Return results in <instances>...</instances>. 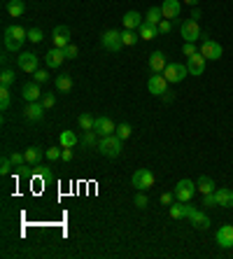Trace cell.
I'll return each instance as SVG.
<instances>
[{"instance_id":"9a60e30c","label":"cell","mask_w":233,"mask_h":259,"mask_svg":"<svg viewBox=\"0 0 233 259\" xmlns=\"http://www.w3.org/2000/svg\"><path fill=\"white\" fill-rule=\"evenodd\" d=\"M93 131H96L100 138L103 135H112L116 131V126H115V122L110 119V117H96V124H93Z\"/></svg>"},{"instance_id":"44dd1931","label":"cell","mask_w":233,"mask_h":259,"mask_svg":"<svg viewBox=\"0 0 233 259\" xmlns=\"http://www.w3.org/2000/svg\"><path fill=\"white\" fill-rule=\"evenodd\" d=\"M121 21H124V28H128V30H136V28L142 26V17H140V12H126Z\"/></svg>"},{"instance_id":"d6a6232c","label":"cell","mask_w":233,"mask_h":259,"mask_svg":"<svg viewBox=\"0 0 233 259\" xmlns=\"http://www.w3.org/2000/svg\"><path fill=\"white\" fill-rule=\"evenodd\" d=\"M185 215H186V203L177 201L170 206V217H173V220H180V217H185Z\"/></svg>"},{"instance_id":"ba28073f","label":"cell","mask_w":233,"mask_h":259,"mask_svg":"<svg viewBox=\"0 0 233 259\" xmlns=\"http://www.w3.org/2000/svg\"><path fill=\"white\" fill-rule=\"evenodd\" d=\"M168 79H165L163 75H152L149 79H147V89H149V94H154V96H163V94H168Z\"/></svg>"},{"instance_id":"60d3db41","label":"cell","mask_w":233,"mask_h":259,"mask_svg":"<svg viewBox=\"0 0 233 259\" xmlns=\"http://www.w3.org/2000/svg\"><path fill=\"white\" fill-rule=\"evenodd\" d=\"M12 166H14V163H12L10 156H2V163H0V173H2V175H10Z\"/></svg>"},{"instance_id":"5b68a950","label":"cell","mask_w":233,"mask_h":259,"mask_svg":"<svg viewBox=\"0 0 233 259\" xmlns=\"http://www.w3.org/2000/svg\"><path fill=\"white\" fill-rule=\"evenodd\" d=\"M180 35L185 38V42H198L201 40V26L196 19H186L180 24Z\"/></svg>"},{"instance_id":"3957f363","label":"cell","mask_w":233,"mask_h":259,"mask_svg":"<svg viewBox=\"0 0 233 259\" xmlns=\"http://www.w3.org/2000/svg\"><path fill=\"white\" fill-rule=\"evenodd\" d=\"M131 184L136 187L138 192H147L154 187V173L147 171V168H138L133 175H131Z\"/></svg>"},{"instance_id":"836d02e7","label":"cell","mask_w":233,"mask_h":259,"mask_svg":"<svg viewBox=\"0 0 233 259\" xmlns=\"http://www.w3.org/2000/svg\"><path fill=\"white\" fill-rule=\"evenodd\" d=\"M79 140H82L84 147H93V145H98V133H96V131H84Z\"/></svg>"},{"instance_id":"b9f144b4","label":"cell","mask_w":233,"mask_h":259,"mask_svg":"<svg viewBox=\"0 0 233 259\" xmlns=\"http://www.w3.org/2000/svg\"><path fill=\"white\" fill-rule=\"evenodd\" d=\"M63 52H66V58H70V61L79 56V49H77V45H72V42H70V45H68L66 49H63Z\"/></svg>"},{"instance_id":"8992f818","label":"cell","mask_w":233,"mask_h":259,"mask_svg":"<svg viewBox=\"0 0 233 259\" xmlns=\"http://www.w3.org/2000/svg\"><path fill=\"white\" fill-rule=\"evenodd\" d=\"M201 54H203L208 61H219L224 54V49L219 42H214L212 38H203V45H201Z\"/></svg>"},{"instance_id":"cb8c5ba5","label":"cell","mask_w":233,"mask_h":259,"mask_svg":"<svg viewBox=\"0 0 233 259\" xmlns=\"http://www.w3.org/2000/svg\"><path fill=\"white\" fill-rule=\"evenodd\" d=\"M189 220H191V224H194L196 229H210V217L203 210H196Z\"/></svg>"},{"instance_id":"f546056e","label":"cell","mask_w":233,"mask_h":259,"mask_svg":"<svg viewBox=\"0 0 233 259\" xmlns=\"http://www.w3.org/2000/svg\"><path fill=\"white\" fill-rule=\"evenodd\" d=\"M138 40H140V35H136V30H128V28L121 30V42H124L126 47H133V45H138Z\"/></svg>"},{"instance_id":"d590c367","label":"cell","mask_w":233,"mask_h":259,"mask_svg":"<svg viewBox=\"0 0 233 259\" xmlns=\"http://www.w3.org/2000/svg\"><path fill=\"white\" fill-rule=\"evenodd\" d=\"M49 79V73L47 70H42V68H38L35 73H33V82H38V84H45Z\"/></svg>"},{"instance_id":"30bf717a","label":"cell","mask_w":233,"mask_h":259,"mask_svg":"<svg viewBox=\"0 0 233 259\" xmlns=\"http://www.w3.org/2000/svg\"><path fill=\"white\" fill-rule=\"evenodd\" d=\"M51 45L58 49H66L70 45V28L68 26H56L51 30Z\"/></svg>"},{"instance_id":"277c9868","label":"cell","mask_w":233,"mask_h":259,"mask_svg":"<svg viewBox=\"0 0 233 259\" xmlns=\"http://www.w3.org/2000/svg\"><path fill=\"white\" fill-rule=\"evenodd\" d=\"M196 192H198V189H196V182H191V180L182 178L180 182L175 184V192H173V194H175V199H177V201L189 203V201H191V199L196 196Z\"/></svg>"},{"instance_id":"7c38bea8","label":"cell","mask_w":233,"mask_h":259,"mask_svg":"<svg viewBox=\"0 0 233 259\" xmlns=\"http://www.w3.org/2000/svg\"><path fill=\"white\" fill-rule=\"evenodd\" d=\"M17 63H19V68L23 70V73H28V75H33V73L40 68V61H38V56H35L33 52H23Z\"/></svg>"},{"instance_id":"1f68e13d","label":"cell","mask_w":233,"mask_h":259,"mask_svg":"<svg viewBox=\"0 0 233 259\" xmlns=\"http://www.w3.org/2000/svg\"><path fill=\"white\" fill-rule=\"evenodd\" d=\"M72 84H75V82H72V77L70 75H58L56 77V89L58 91H70Z\"/></svg>"},{"instance_id":"e0dca14e","label":"cell","mask_w":233,"mask_h":259,"mask_svg":"<svg viewBox=\"0 0 233 259\" xmlns=\"http://www.w3.org/2000/svg\"><path fill=\"white\" fill-rule=\"evenodd\" d=\"M23 117H26L28 122H40V119L45 117V105H42L40 101H35V103H28V105H26V110H23Z\"/></svg>"},{"instance_id":"8fae6325","label":"cell","mask_w":233,"mask_h":259,"mask_svg":"<svg viewBox=\"0 0 233 259\" xmlns=\"http://www.w3.org/2000/svg\"><path fill=\"white\" fill-rule=\"evenodd\" d=\"M205 61H208V58H205L201 52H196L194 56L186 58V68H189V75H196V77L203 75V73H205Z\"/></svg>"},{"instance_id":"4dcf8cb0","label":"cell","mask_w":233,"mask_h":259,"mask_svg":"<svg viewBox=\"0 0 233 259\" xmlns=\"http://www.w3.org/2000/svg\"><path fill=\"white\" fill-rule=\"evenodd\" d=\"M10 103H12V96H10V86H0V110H10Z\"/></svg>"},{"instance_id":"7bdbcfd3","label":"cell","mask_w":233,"mask_h":259,"mask_svg":"<svg viewBox=\"0 0 233 259\" xmlns=\"http://www.w3.org/2000/svg\"><path fill=\"white\" fill-rule=\"evenodd\" d=\"M196 52H198V49H196V45H194V42H185V45H182V54H185L186 58H189V56H194Z\"/></svg>"},{"instance_id":"f5cc1de1","label":"cell","mask_w":233,"mask_h":259,"mask_svg":"<svg viewBox=\"0 0 233 259\" xmlns=\"http://www.w3.org/2000/svg\"><path fill=\"white\" fill-rule=\"evenodd\" d=\"M186 5H191V7H196V5H198V0H185Z\"/></svg>"},{"instance_id":"ee69618b","label":"cell","mask_w":233,"mask_h":259,"mask_svg":"<svg viewBox=\"0 0 233 259\" xmlns=\"http://www.w3.org/2000/svg\"><path fill=\"white\" fill-rule=\"evenodd\" d=\"M203 206H205V208H217V196H214V192L205 194V196H203Z\"/></svg>"},{"instance_id":"52a82bcc","label":"cell","mask_w":233,"mask_h":259,"mask_svg":"<svg viewBox=\"0 0 233 259\" xmlns=\"http://www.w3.org/2000/svg\"><path fill=\"white\" fill-rule=\"evenodd\" d=\"M189 75V68L182 66V63H168L163 70V77L170 82V84H175V82H182L185 77Z\"/></svg>"},{"instance_id":"74e56055","label":"cell","mask_w":233,"mask_h":259,"mask_svg":"<svg viewBox=\"0 0 233 259\" xmlns=\"http://www.w3.org/2000/svg\"><path fill=\"white\" fill-rule=\"evenodd\" d=\"M28 40L38 45V42H42V40H45V33H42L40 28H30V30H28Z\"/></svg>"},{"instance_id":"ffe728a7","label":"cell","mask_w":233,"mask_h":259,"mask_svg":"<svg viewBox=\"0 0 233 259\" xmlns=\"http://www.w3.org/2000/svg\"><path fill=\"white\" fill-rule=\"evenodd\" d=\"M214 196H217V206H222V208H233V189L219 187V189H214Z\"/></svg>"},{"instance_id":"bcb514c9","label":"cell","mask_w":233,"mask_h":259,"mask_svg":"<svg viewBox=\"0 0 233 259\" xmlns=\"http://www.w3.org/2000/svg\"><path fill=\"white\" fill-rule=\"evenodd\" d=\"M173 26H175V24L170 19H161V24H159V33H170Z\"/></svg>"},{"instance_id":"6da1fadb","label":"cell","mask_w":233,"mask_h":259,"mask_svg":"<svg viewBox=\"0 0 233 259\" xmlns=\"http://www.w3.org/2000/svg\"><path fill=\"white\" fill-rule=\"evenodd\" d=\"M28 40V30L21 28L19 24H14V26H7L5 28V35H2V45L7 52H19L21 45Z\"/></svg>"},{"instance_id":"f1b7e54d","label":"cell","mask_w":233,"mask_h":259,"mask_svg":"<svg viewBox=\"0 0 233 259\" xmlns=\"http://www.w3.org/2000/svg\"><path fill=\"white\" fill-rule=\"evenodd\" d=\"M161 19H163V12H161V7H152V10L147 12V17H145L147 24H154V26H159V24H161Z\"/></svg>"},{"instance_id":"d4e9b609","label":"cell","mask_w":233,"mask_h":259,"mask_svg":"<svg viewBox=\"0 0 233 259\" xmlns=\"http://www.w3.org/2000/svg\"><path fill=\"white\" fill-rule=\"evenodd\" d=\"M140 40H154L156 35H159V26H154V24H147V21H142V26H140Z\"/></svg>"},{"instance_id":"484cf974","label":"cell","mask_w":233,"mask_h":259,"mask_svg":"<svg viewBox=\"0 0 233 259\" xmlns=\"http://www.w3.org/2000/svg\"><path fill=\"white\" fill-rule=\"evenodd\" d=\"M77 140L79 138L75 131H61V135H58V145H61V147H75Z\"/></svg>"},{"instance_id":"603a6c76","label":"cell","mask_w":233,"mask_h":259,"mask_svg":"<svg viewBox=\"0 0 233 259\" xmlns=\"http://www.w3.org/2000/svg\"><path fill=\"white\" fill-rule=\"evenodd\" d=\"M5 10H7L10 17L17 19V17H21V14L26 12V5H23V0H7V2H5Z\"/></svg>"},{"instance_id":"4fadbf2b","label":"cell","mask_w":233,"mask_h":259,"mask_svg":"<svg viewBox=\"0 0 233 259\" xmlns=\"http://www.w3.org/2000/svg\"><path fill=\"white\" fill-rule=\"evenodd\" d=\"M161 12H163V19H180V12H182V2L180 0H163L161 5Z\"/></svg>"},{"instance_id":"816d5d0a","label":"cell","mask_w":233,"mask_h":259,"mask_svg":"<svg viewBox=\"0 0 233 259\" xmlns=\"http://www.w3.org/2000/svg\"><path fill=\"white\" fill-rule=\"evenodd\" d=\"M191 19H201V10H198V7H194V12H191Z\"/></svg>"},{"instance_id":"7dc6e473","label":"cell","mask_w":233,"mask_h":259,"mask_svg":"<svg viewBox=\"0 0 233 259\" xmlns=\"http://www.w3.org/2000/svg\"><path fill=\"white\" fill-rule=\"evenodd\" d=\"M136 206H138V208H147V206H149V199L145 196V192H140L136 196Z\"/></svg>"},{"instance_id":"4316f807","label":"cell","mask_w":233,"mask_h":259,"mask_svg":"<svg viewBox=\"0 0 233 259\" xmlns=\"http://www.w3.org/2000/svg\"><path fill=\"white\" fill-rule=\"evenodd\" d=\"M23 154H26V163H30V166L40 163V159H42V150H40V147H35V145H33V147H28Z\"/></svg>"},{"instance_id":"d6986e66","label":"cell","mask_w":233,"mask_h":259,"mask_svg":"<svg viewBox=\"0 0 233 259\" xmlns=\"http://www.w3.org/2000/svg\"><path fill=\"white\" fill-rule=\"evenodd\" d=\"M63 61H66V52H63V49H58V47H51L47 52V56H45L47 68H58Z\"/></svg>"},{"instance_id":"5bb4252c","label":"cell","mask_w":233,"mask_h":259,"mask_svg":"<svg viewBox=\"0 0 233 259\" xmlns=\"http://www.w3.org/2000/svg\"><path fill=\"white\" fill-rule=\"evenodd\" d=\"M21 96H23L26 103H35V101H42V89H40L38 82H28L21 89Z\"/></svg>"},{"instance_id":"8d00e7d4","label":"cell","mask_w":233,"mask_h":259,"mask_svg":"<svg viewBox=\"0 0 233 259\" xmlns=\"http://www.w3.org/2000/svg\"><path fill=\"white\" fill-rule=\"evenodd\" d=\"M61 154H63V147H49L47 152H45V156H47L49 161H56V159H61Z\"/></svg>"},{"instance_id":"681fc988","label":"cell","mask_w":233,"mask_h":259,"mask_svg":"<svg viewBox=\"0 0 233 259\" xmlns=\"http://www.w3.org/2000/svg\"><path fill=\"white\" fill-rule=\"evenodd\" d=\"M72 156H75V154H72V147H63L61 159H63V161H72Z\"/></svg>"},{"instance_id":"f35d334b","label":"cell","mask_w":233,"mask_h":259,"mask_svg":"<svg viewBox=\"0 0 233 259\" xmlns=\"http://www.w3.org/2000/svg\"><path fill=\"white\" fill-rule=\"evenodd\" d=\"M12 82H14V73H12V70H2V75H0V84L10 86Z\"/></svg>"},{"instance_id":"9c48e42d","label":"cell","mask_w":233,"mask_h":259,"mask_svg":"<svg viewBox=\"0 0 233 259\" xmlns=\"http://www.w3.org/2000/svg\"><path fill=\"white\" fill-rule=\"evenodd\" d=\"M100 42H103V47H105L107 52H119V49L124 47L121 33H119V30H105L103 38H100Z\"/></svg>"},{"instance_id":"2e32d148","label":"cell","mask_w":233,"mask_h":259,"mask_svg":"<svg viewBox=\"0 0 233 259\" xmlns=\"http://www.w3.org/2000/svg\"><path fill=\"white\" fill-rule=\"evenodd\" d=\"M217 243H219V248H233V224H224L219 227L217 231Z\"/></svg>"},{"instance_id":"7402d4cb","label":"cell","mask_w":233,"mask_h":259,"mask_svg":"<svg viewBox=\"0 0 233 259\" xmlns=\"http://www.w3.org/2000/svg\"><path fill=\"white\" fill-rule=\"evenodd\" d=\"M196 189H198V192L205 196V194H212L217 187H214V180H212V178H208V175H201V178L196 180Z\"/></svg>"},{"instance_id":"f6af8a7d","label":"cell","mask_w":233,"mask_h":259,"mask_svg":"<svg viewBox=\"0 0 233 259\" xmlns=\"http://www.w3.org/2000/svg\"><path fill=\"white\" fill-rule=\"evenodd\" d=\"M10 159H12V163H14V166H23V163H26V154L12 152V154H10Z\"/></svg>"},{"instance_id":"7a4b0ae2","label":"cell","mask_w":233,"mask_h":259,"mask_svg":"<svg viewBox=\"0 0 233 259\" xmlns=\"http://www.w3.org/2000/svg\"><path fill=\"white\" fill-rule=\"evenodd\" d=\"M121 138L116 133H112V135H103L100 140H98V152L103 154V156H107V159H116L119 154H121Z\"/></svg>"},{"instance_id":"c3c4849f","label":"cell","mask_w":233,"mask_h":259,"mask_svg":"<svg viewBox=\"0 0 233 259\" xmlns=\"http://www.w3.org/2000/svg\"><path fill=\"white\" fill-rule=\"evenodd\" d=\"M173 201H175V194H168V192L161 194V203L163 206H173Z\"/></svg>"},{"instance_id":"f907efd6","label":"cell","mask_w":233,"mask_h":259,"mask_svg":"<svg viewBox=\"0 0 233 259\" xmlns=\"http://www.w3.org/2000/svg\"><path fill=\"white\" fill-rule=\"evenodd\" d=\"M196 210H198L196 206H186V215H185V217H191V215H194Z\"/></svg>"},{"instance_id":"83f0119b","label":"cell","mask_w":233,"mask_h":259,"mask_svg":"<svg viewBox=\"0 0 233 259\" xmlns=\"http://www.w3.org/2000/svg\"><path fill=\"white\" fill-rule=\"evenodd\" d=\"M79 129L82 131H93V124H96V117H91L89 112H84V115H79Z\"/></svg>"},{"instance_id":"ac0fdd59","label":"cell","mask_w":233,"mask_h":259,"mask_svg":"<svg viewBox=\"0 0 233 259\" xmlns=\"http://www.w3.org/2000/svg\"><path fill=\"white\" fill-rule=\"evenodd\" d=\"M165 66H168V58H165L163 52H152L149 54V70L152 73H163Z\"/></svg>"},{"instance_id":"e575fe53","label":"cell","mask_w":233,"mask_h":259,"mask_svg":"<svg viewBox=\"0 0 233 259\" xmlns=\"http://www.w3.org/2000/svg\"><path fill=\"white\" fill-rule=\"evenodd\" d=\"M121 140H128L131 138V133H133V129H131V124H121V126H116V131H115Z\"/></svg>"},{"instance_id":"ab89813d","label":"cell","mask_w":233,"mask_h":259,"mask_svg":"<svg viewBox=\"0 0 233 259\" xmlns=\"http://www.w3.org/2000/svg\"><path fill=\"white\" fill-rule=\"evenodd\" d=\"M40 103L45 105V110H49V107H54V105H56V96H54V94H45Z\"/></svg>"}]
</instances>
